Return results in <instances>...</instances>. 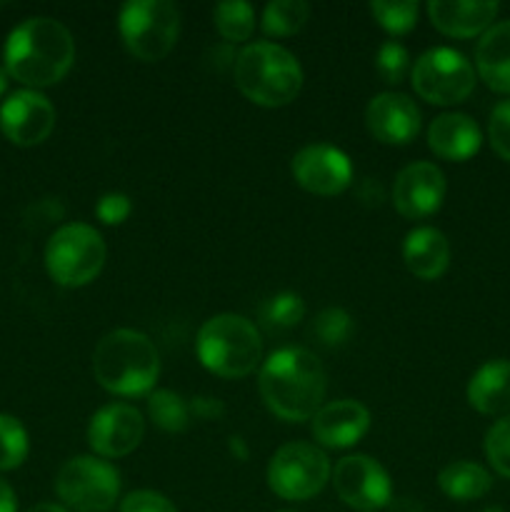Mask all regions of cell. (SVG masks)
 <instances>
[{
	"mask_svg": "<svg viewBox=\"0 0 510 512\" xmlns=\"http://www.w3.org/2000/svg\"><path fill=\"white\" fill-rule=\"evenodd\" d=\"M310 333L318 338L320 345L325 348H338L345 340L353 335V318H350L348 310L343 308H325L320 310L318 318L313 320V328Z\"/></svg>",
	"mask_w": 510,
	"mask_h": 512,
	"instance_id": "cell-29",
	"label": "cell"
},
{
	"mask_svg": "<svg viewBox=\"0 0 510 512\" xmlns=\"http://www.w3.org/2000/svg\"><path fill=\"white\" fill-rule=\"evenodd\" d=\"M230 450H233V453H238V458L240 460H245L248 458V450H245V445H243V438H230Z\"/></svg>",
	"mask_w": 510,
	"mask_h": 512,
	"instance_id": "cell-39",
	"label": "cell"
},
{
	"mask_svg": "<svg viewBox=\"0 0 510 512\" xmlns=\"http://www.w3.org/2000/svg\"><path fill=\"white\" fill-rule=\"evenodd\" d=\"M415 93L433 105L463 103L475 88V68L460 50L430 48L410 70Z\"/></svg>",
	"mask_w": 510,
	"mask_h": 512,
	"instance_id": "cell-8",
	"label": "cell"
},
{
	"mask_svg": "<svg viewBox=\"0 0 510 512\" xmlns=\"http://www.w3.org/2000/svg\"><path fill=\"white\" fill-rule=\"evenodd\" d=\"M370 135L385 145H405L418 135L420 110L403 93H380L365 108Z\"/></svg>",
	"mask_w": 510,
	"mask_h": 512,
	"instance_id": "cell-16",
	"label": "cell"
},
{
	"mask_svg": "<svg viewBox=\"0 0 510 512\" xmlns=\"http://www.w3.org/2000/svg\"><path fill=\"white\" fill-rule=\"evenodd\" d=\"M330 460L310 443H285L270 458L268 485L283 500H310L330 480Z\"/></svg>",
	"mask_w": 510,
	"mask_h": 512,
	"instance_id": "cell-10",
	"label": "cell"
},
{
	"mask_svg": "<svg viewBox=\"0 0 510 512\" xmlns=\"http://www.w3.org/2000/svg\"><path fill=\"white\" fill-rule=\"evenodd\" d=\"M310 18V5L305 0H273L263 10V30L275 38L295 35Z\"/></svg>",
	"mask_w": 510,
	"mask_h": 512,
	"instance_id": "cell-26",
	"label": "cell"
},
{
	"mask_svg": "<svg viewBox=\"0 0 510 512\" xmlns=\"http://www.w3.org/2000/svg\"><path fill=\"white\" fill-rule=\"evenodd\" d=\"M375 68H378V75L383 78V83L398 85L410 70L408 50L400 43H395V40H388V43L380 45L378 58H375Z\"/></svg>",
	"mask_w": 510,
	"mask_h": 512,
	"instance_id": "cell-32",
	"label": "cell"
},
{
	"mask_svg": "<svg viewBox=\"0 0 510 512\" xmlns=\"http://www.w3.org/2000/svg\"><path fill=\"white\" fill-rule=\"evenodd\" d=\"M475 68L495 93H510V20L493 23L475 45Z\"/></svg>",
	"mask_w": 510,
	"mask_h": 512,
	"instance_id": "cell-20",
	"label": "cell"
},
{
	"mask_svg": "<svg viewBox=\"0 0 510 512\" xmlns=\"http://www.w3.org/2000/svg\"><path fill=\"white\" fill-rule=\"evenodd\" d=\"M468 403L483 415L510 413V360H490L475 370L468 383Z\"/></svg>",
	"mask_w": 510,
	"mask_h": 512,
	"instance_id": "cell-22",
	"label": "cell"
},
{
	"mask_svg": "<svg viewBox=\"0 0 510 512\" xmlns=\"http://www.w3.org/2000/svg\"><path fill=\"white\" fill-rule=\"evenodd\" d=\"M370 13L378 20L380 28L388 30L390 35H405L413 30L415 20H418V3L408 0V3H385V0H373L370 3Z\"/></svg>",
	"mask_w": 510,
	"mask_h": 512,
	"instance_id": "cell-30",
	"label": "cell"
},
{
	"mask_svg": "<svg viewBox=\"0 0 510 512\" xmlns=\"http://www.w3.org/2000/svg\"><path fill=\"white\" fill-rule=\"evenodd\" d=\"M55 493L78 512H108L120 495V473L105 460L78 455L60 468Z\"/></svg>",
	"mask_w": 510,
	"mask_h": 512,
	"instance_id": "cell-9",
	"label": "cell"
},
{
	"mask_svg": "<svg viewBox=\"0 0 510 512\" xmlns=\"http://www.w3.org/2000/svg\"><path fill=\"white\" fill-rule=\"evenodd\" d=\"M235 85L250 103L283 108L298 98L303 88V68L283 45L260 40L245 45L235 58Z\"/></svg>",
	"mask_w": 510,
	"mask_h": 512,
	"instance_id": "cell-4",
	"label": "cell"
},
{
	"mask_svg": "<svg viewBox=\"0 0 510 512\" xmlns=\"http://www.w3.org/2000/svg\"><path fill=\"white\" fill-rule=\"evenodd\" d=\"M55 108L38 90H15L0 105V130L15 145H38L53 133Z\"/></svg>",
	"mask_w": 510,
	"mask_h": 512,
	"instance_id": "cell-13",
	"label": "cell"
},
{
	"mask_svg": "<svg viewBox=\"0 0 510 512\" xmlns=\"http://www.w3.org/2000/svg\"><path fill=\"white\" fill-rule=\"evenodd\" d=\"M213 23L228 43H243L253 35L255 10L245 0H223L213 8Z\"/></svg>",
	"mask_w": 510,
	"mask_h": 512,
	"instance_id": "cell-25",
	"label": "cell"
},
{
	"mask_svg": "<svg viewBox=\"0 0 510 512\" xmlns=\"http://www.w3.org/2000/svg\"><path fill=\"white\" fill-rule=\"evenodd\" d=\"M290 170L300 188L323 198L343 193L353 180V163L348 155L328 143L305 145L295 153Z\"/></svg>",
	"mask_w": 510,
	"mask_h": 512,
	"instance_id": "cell-12",
	"label": "cell"
},
{
	"mask_svg": "<svg viewBox=\"0 0 510 512\" xmlns=\"http://www.w3.org/2000/svg\"><path fill=\"white\" fill-rule=\"evenodd\" d=\"M483 512H503L500 508H488V510H483Z\"/></svg>",
	"mask_w": 510,
	"mask_h": 512,
	"instance_id": "cell-42",
	"label": "cell"
},
{
	"mask_svg": "<svg viewBox=\"0 0 510 512\" xmlns=\"http://www.w3.org/2000/svg\"><path fill=\"white\" fill-rule=\"evenodd\" d=\"M30 450L28 430L15 415L0 413V470H15L25 463Z\"/></svg>",
	"mask_w": 510,
	"mask_h": 512,
	"instance_id": "cell-28",
	"label": "cell"
},
{
	"mask_svg": "<svg viewBox=\"0 0 510 512\" xmlns=\"http://www.w3.org/2000/svg\"><path fill=\"white\" fill-rule=\"evenodd\" d=\"M330 478H333L338 498L358 512L388 508L393 500V485H390L388 473L370 455H348V458L338 460Z\"/></svg>",
	"mask_w": 510,
	"mask_h": 512,
	"instance_id": "cell-11",
	"label": "cell"
},
{
	"mask_svg": "<svg viewBox=\"0 0 510 512\" xmlns=\"http://www.w3.org/2000/svg\"><path fill=\"white\" fill-rule=\"evenodd\" d=\"M370 428V410L358 400H333L325 403L310 420L315 443L325 448H353Z\"/></svg>",
	"mask_w": 510,
	"mask_h": 512,
	"instance_id": "cell-17",
	"label": "cell"
},
{
	"mask_svg": "<svg viewBox=\"0 0 510 512\" xmlns=\"http://www.w3.org/2000/svg\"><path fill=\"white\" fill-rule=\"evenodd\" d=\"M280 512H295V510H280Z\"/></svg>",
	"mask_w": 510,
	"mask_h": 512,
	"instance_id": "cell-43",
	"label": "cell"
},
{
	"mask_svg": "<svg viewBox=\"0 0 510 512\" xmlns=\"http://www.w3.org/2000/svg\"><path fill=\"white\" fill-rule=\"evenodd\" d=\"M105 265V240L85 223H68L50 235L45 245V268L65 288H80L100 275Z\"/></svg>",
	"mask_w": 510,
	"mask_h": 512,
	"instance_id": "cell-7",
	"label": "cell"
},
{
	"mask_svg": "<svg viewBox=\"0 0 510 512\" xmlns=\"http://www.w3.org/2000/svg\"><path fill=\"white\" fill-rule=\"evenodd\" d=\"M145 435V420L138 408L128 403H113L100 408L90 418L88 445L100 458H123L140 445Z\"/></svg>",
	"mask_w": 510,
	"mask_h": 512,
	"instance_id": "cell-14",
	"label": "cell"
},
{
	"mask_svg": "<svg viewBox=\"0 0 510 512\" xmlns=\"http://www.w3.org/2000/svg\"><path fill=\"white\" fill-rule=\"evenodd\" d=\"M488 138L495 153L510 163V100H500L490 113Z\"/></svg>",
	"mask_w": 510,
	"mask_h": 512,
	"instance_id": "cell-33",
	"label": "cell"
},
{
	"mask_svg": "<svg viewBox=\"0 0 510 512\" xmlns=\"http://www.w3.org/2000/svg\"><path fill=\"white\" fill-rule=\"evenodd\" d=\"M445 175L435 163L405 165L393 183V205L403 218L423 220L443 205Z\"/></svg>",
	"mask_w": 510,
	"mask_h": 512,
	"instance_id": "cell-15",
	"label": "cell"
},
{
	"mask_svg": "<svg viewBox=\"0 0 510 512\" xmlns=\"http://www.w3.org/2000/svg\"><path fill=\"white\" fill-rule=\"evenodd\" d=\"M390 512H425V510L418 500L395 498V500H390Z\"/></svg>",
	"mask_w": 510,
	"mask_h": 512,
	"instance_id": "cell-38",
	"label": "cell"
},
{
	"mask_svg": "<svg viewBox=\"0 0 510 512\" xmlns=\"http://www.w3.org/2000/svg\"><path fill=\"white\" fill-rule=\"evenodd\" d=\"M195 350L213 375L220 378H245L263 358V340L248 318L235 313H220L205 320L198 330Z\"/></svg>",
	"mask_w": 510,
	"mask_h": 512,
	"instance_id": "cell-5",
	"label": "cell"
},
{
	"mask_svg": "<svg viewBox=\"0 0 510 512\" xmlns=\"http://www.w3.org/2000/svg\"><path fill=\"white\" fill-rule=\"evenodd\" d=\"M8 78H10L8 70H5L3 65H0V95H3L5 90H8Z\"/></svg>",
	"mask_w": 510,
	"mask_h": 512,
	"instance_id": "cell-41",
	"label": "cell"
},
{
	"mask_svg": "<svg viewBox=\"0 0 510 512\" xmlns=\"http://www.w3.org/2000/svg\"><path fill=\"white\" fill-rule=\"evenodd\" d=\"M188 408L203 420H220L225 415V405L218 398H195Z\"/></svg>",
	"mask_w": 510,
	"mask_h": 512,
	"instance_id": "cell-36",
	"label": "cell"
},
{
	"mask_svg": "<svg viewBox=\"0 0 510 512\" xmlns=\"http://www.w3.org/2000/svg\"><path fill=\"white\" fill-rule=\"evenodd\" d=\"M28 512H68L63 508V505H55V503H40V505H33Z\"/></svg>",
	"mask_w": 510,
	"mask_h": 512,
	"instance_id": "cell-40",
	"label": "cell"
},
{
	"mask_svg": "<svg viewBox=\"0 0 510 512\" xmlns=\"http://www.w3.org/2000/svg\"><path fill=\"white\" fill-rule=\"evenodd\" d=\"M148 415L165 433H183L190 423V408L173 390H155V393H150Z\"/></svg>",
	"mask_w": 510,
	"mask_h": 512,
	"instance_id": "cell-27",
	"label": "cell"
},
{
	"mask_svg": "<svg viewBox=\"0 0 510 512\" xmlns=\"http://www.w3.org/2000/svg\"><path fill=\"white\" fill-rule=\"evenodd\" d=\"M3 68L30 90L63 80L75 60V40L60 20L33 15L10 30L3 48Z\"/></svg>",
	"mask_w": 510,
	"mask_h": 512,
	"instance_id": "cell-1",
	"label": "cell"
},
{
	"mask_svg": "<svg viewBox=\"0 0 510 512\" xmlns=\"http://www.w3.org/2000/svg\"><path fill=\"white\" fill-rule=\"evenodd\" d=\"M438 485L448 498L460 500H478L493 488V478H490L488 470L478 463H470V460H458V463H450L440 470Z\"/></svg>",
	"mask_w": 510,
	"mask_h": 512,
	"instance_id": "cell-23",
	"label": "cell"
},
{
	"mask_svg": "<svg viewBox=\"0 0 510 512\" xmlns=\"http://www.w3.org/2000/svg\"><path fill=\"white\" fill-rule=\"evenodd\" d=\"M403 260L410 273L420 280H435L448 270L450 243L438 228H415L405 235Z\"/></svg>",
	"mask_w": 510,
	"mask_h": 512,
	"instance_id": "cell-21",
	"label": "cell"
},
{
	"mask_svg": "<svg viewBox=\"0 0 510 512\" xmlns=\"http://www.w3.org/2000/svg\"><path fill=\"white\" fill-rule=\"evenodd\" d=\"M483 135L478 123L465 113H443L430 123L428 145L438 158L468 160L480 150Z\"/></svg>",
	"mask_w": 510,
	"mask_h": 512,
	"instance_id": "cell-19",
	"label": "cell"
},
{
	"mask_svg": "<svg viewBox=\"0 0 510 512\" xmlns=\"http://www.w3.org/2000/svg\"><path fill=\"white\" fill-rule=\"evenodd\" d=\"M258 315L268 333H288L305 318V303L298 293H278L260 305Z\"/></svg>",
	"mask_w": 510,
	"mask_h": 512,
	"instance_id": "cell-24",
	"label": "cell"
},
{
	"mask_svg": "<svg viewBox=\"0 0 510 512\" xmlns=\"http://www.w3.org/2000/svg\"><path fill=\"white\" fill-rule=\"evenodd\" d=\"M500 5L495 0H430V23L453 38H473L493 25Z\"/></svg>",
	"mask_w": 510,
	"mask_h": 512,
	"instance_id": "cell-18",
	"label": "cell"
},
{
	"mask_svg": "<svg viewBox=\"0 0 510 512\" xmlns=\"http://www.w3.org/2000/svg\"><path fill=\"white\" fill-rule=\"evenodd\" d=\"M485 455L495 473L510 478V413L495 420V425L485 435Z\"/></svg>",
	"mask_w": 510,
	"mask_h": 512,
	"instance_id": "cell-31",
	"label": "cell"
},
{
	"mask_svg": "<svg viewBox=\"0 0 510 512\" xmlns=\"http://www.w3.org/2000/svg\"><path fill=\"white\" fill-rule=\"evenodd\" d=\"M0 512H18V498L3 478H0Z\"/></svg>",
	"mask_w": 510,
	"mask_h": 512,
	"instance_id": "cell-37",
	"label": "cell"
},
{
	"mask_svg": "<svg viewBox=\"0 0 510 512\" xmlns=\"http://www.w3.org/2000/svg\"><path fill=\"white\" fill-rule=\"evenodd\" d=\"M118 30L125 48L145 63L163 60L180 33V10L170 0H130L120 8Z\"/></svg>",
	"mask_w": 510,
	"mask_h": 512,
	"instance_id": "cell-6",
	"label": "cell"
},
{
	"mask_svg": "<svg viewBox=\"0 0 510 512\" xmlns=\"http://www.w3.org/2000/svg\"><path fill=\"white\" fill-rule=\"evenodd\" d=\"M258 388L270 413L285 423H303L323 408L328 378L310 350L280 348L260 365Z\"/></svg>",
	"mask_w": 510,
	"mask_h": 512,
	"instance_id": "cell-2",
	"label": "cell"
},
{
	"mask_svg": "<svg viewBox=\"0 0 510 512\" xmlns=\"http://www.w3.org/2000/svg\"><path fill=\"white\" fill-rule=\"evenodd\" d=\"M93 375L108 393L120 398L150 395L160 375L158 348L140 330H113L95 345Z\"/></svg>",
	"mask_w": 510,
	"mask_h": 512,
	"instance_id": "cell-3",
	"label": "cell"
},
{
	"mask_svg": "<svg viewBox=\"0 0 510 512\" xmlns=\"http://www.w3.org/2000/svg\"><path fill=\"white\" fill-rule=\"evenodd\" d=\"M120 512H178L175 505L170 503L165 495L155 493V490H135V493L125 495L120 503Z\"/></svg>",
	"mask_w": 510,
	"mask_h": 512,
	"instance_id": "cell-34",
	"label": "cell"
},
{
	"mask_svg": "<svg viewBox=\"0 0 510 512\" xmlns=\"http://www.w3.org/2000/svg\"><path fill=\"white\" fill-rule=\"evenodd\" d=\"M130 213H133V200L125 193H105L95 205V215L105 225H120Z\"/></svg>",
	"mask_w": 510,
	"mask_h": 512,
	"instance_id": "cell-35",
	"label": "cell"
}]
</instances>
